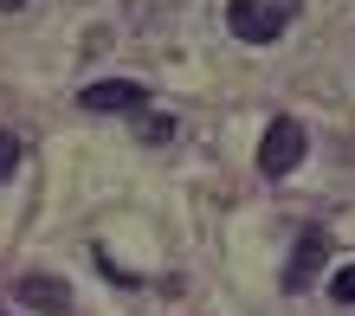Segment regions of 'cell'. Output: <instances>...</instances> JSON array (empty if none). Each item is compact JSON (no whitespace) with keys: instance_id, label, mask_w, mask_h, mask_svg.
<instances>
[{"instance_id":"6","label":"cell","mask_w":355,"mask_h":316,"mask_svg":"<svg viewBox=\"0 0 355 316\" xmlns=\"http://www.w3.org/2000/svg\"><path fill=\"white\" fill-rule=\"evenodd\" d=\"M329 297H336V304H355V265H343L336 278H329Z\"/></svg>"},{"instance_id":"1","label":"cell","mask_w":355,"mask_h":316,"mask_svg":"<svg viewBox=\"0 0 355 316\" xmlns=\"http://www.w3.org/2000/svg\"><path fill=\"white\" fill-rule=\"evenodd\" d=\"M291 13H297V0H233V7H226V26H233L245 46H271V39H284Z\"/></svg>"},{"instance_id":"5","label":"cell","mask_w":355,"mask_h":316,"mask_svg":"<svg viewBox=\"0 0 355 316\" xmlns=\"http://www.w3.org/2000/svg\"><path fill=\"white\" fill-rule=\"evenodd\" d=\"M19 297H26L33 310H46V316H65L71 310V290L58 284V278H26V284H19Z\"/></svg>"},{"instance_id":"2","label":"cell","mask_w":355,"mask_h":316,"mask_svg":"<svg viewBox=\"0 0 355 316\" xmlns=\"http://www.w3.org/2000/svg\"><path fill=\"white\" fill-rule=\"evenodd\" d=\"M304 149H310L304 123H297V116H271V123H265V142H259V168H265L271 181H284L291 168L304 161Z\"/></svg>"},{"instance_id":"3","label":"cell","mask_w":355,"mask_h":316,"mask_svg":"<svg viewBox=\"0 0 355 316\" xmlns=\"http://www.w3.org/2000/svg\"><path fill=\"white\" fill-rule=\"evenodd\" d=\"M85 110H97V116H116V110H142L149 103V91H142L136 78H97V84H85Z\"/></svg>"},{"instance_id":"8","label":"cell","mask_w":355,"mask_h":316,"mask_svg":"<svg viewBox=\"0 0 355 316\" xmlns=\"http://www.w3.org/2000/svg\"><path fill=\"white\" fill-rule=\"evenodd\" d=\"M13 161H19V142H13L7 130H0V181H7V175H13Z\"/></svg>"},{"instance_id":"7","label":"cell","mask_w":355,"mask_h":316,"mask_svg":"<svg viewBox=\"0 0 355 316\" xmlns=\"http://www.w3.org/2000/svg\"><path fill=\"white\" fill-rule=\"evenodd\" d=\"M175 136V116H142V142H168Z\"/></svg>"},{"instance_id":"4","label":"cell","mask_w":355,"mask_h":316,"mask_svg":"<svg viewBox=\"0 0 355 316\" xmlns=\"http://www.w3.org/2000/svg\"><path fill=\"white\" fill-rule=\"evenodd\" d=\"M323 258H329V233H323V226H310V233L297 239V252H291V271H284V284H310Z\"/></svg>"},{"instance_id":"9","label":"cell","mask_w":355,"mask_h":316,"mask_svg":"<svg viewBox=\"0 0 355 316\" xmlns=\"http://www.w3.org/2000/svg\"><path fill=\"white\" fill-rule=\"evenodd\" d=\"M13 7H26V0H0V13H13Z\"/></svg>"}]
</instances>
